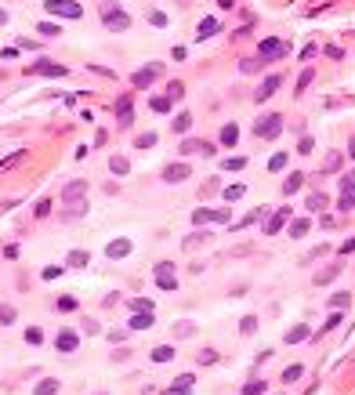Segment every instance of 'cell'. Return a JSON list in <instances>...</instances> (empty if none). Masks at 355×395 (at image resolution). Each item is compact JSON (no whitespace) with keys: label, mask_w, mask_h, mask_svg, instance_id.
Masks as SVG:
<instances>
[{"label":"cell","mask_w":355,"mask_h":395,"mask_svg":"<svg viewBox=\"0 0 355 395\" xmlns=\"http://www.w3.org/2000/svg\"><path fill=\"white\" fill-rule=\"evenodd\" d=\"M160 73H163V65H149V69H138V73L131 76V84H134V87L141 91V87H149V84H152V80H156Z\"/></svg>","instance_id":"ba28073f"},{"label":"cell","mask_w":355,"mask_h":395,"mask_svg":"<svg viewBox=\"0 0 355 395\" xmlns=\"http://www.w3.org/2000/svg\"><path fill=\"white\" fill-rule=\"evenodd\" d=\"M334 275H337V265H334V268H326V272L319 275V283H330V280H334Z\"/></svg>","instance_id":"11a10c76"},{"label":"cell","mask_w":355,"mask_h":395,"mask_svg":"<svg viewBox=\"0 0 355 395\" xmlns=\"http://www.w3.org/2000/svg\"><path fill=\"white\" fill-rule=\"evenodd\" d=\"M55 275H62V265H51V268H44V280H55Z\"/></svg>","instance_id":"f5cc1de1"},{"label":"cell","mask_w":355,"mask_h":395,"mask_svg":"<svg viewBox=\"0 0 355 395\" xmlns=\"http://www.w3.org/2000/svg\"><path fill=\"white\" fill-rule=\"evenodd\" d=\"M29 73H33V76H65L69 69H65V65H58V62L40 58V62H33V65H29Z\"/></svg>","instance_id":"52a82bcc"},{"label":"cell","mask_w":355,"mask_h":395,"mask_svg":"<svg viewBox=\"0 0 355 395\" xmlns=\"http://www.w3.org/2000/svg\"><path fill=\"white\" fill-rule=\"evenodd\" d=\"M188 174H192V167H188V164H171V167L163 171V181H171V185H174V181H185Z\"/></svg>","instance_id":"4fadbf2b"},{"label":"cell","mask_w":355,"mask_h":395,"mask_svg":"<svg viewBox=\"0 0 355 395\" xmlns=\"http://www.w3.org/2000/svg\"><path fill=\"white\" fill-rule=\"evenodd\" d=\"M192 334H196L192 323H181V327H178V337H192Z\"/></svg>","instance_id":"681fc988"},{"label":"cell","mask_w":355,"mask_h":395,"mask_svg":"<svg viewBox=\"0 0 355 395\" xmlns=\"http://www.w3.org/2000/svg\"><path fill=\"white\" fill-rule=\"evenodd\" d=\"M341 192H355V171H348V174L341 178Z\"/></svg>","instance_id":"b9f144b4"},{"label":"cell","mask_w":355,"mask_h":395,"mask_svg":"<svg viewBox=\"0 0 355 395\" xmlns=\"http://www.w3.org/2000/svg\"><path fill=\"white\" fill-rule=\"evenodd\" d=\"M188 127H192V112H178V116H174V131L185 134Z\"/></svg>","instance_id":"cb8c5ba5"},{"label":"cell","mask_w":355,"mask_h":395,"mask_svg":"<svg viewBox=\"0 0 355 395\" xmlns=\"http://www.w3.org/2000/svg\"><path fill=\"white\" fill-rule=\"evenodd\" d=\"M171 105H174V102H171L167 95H163V98H152V109H156V112H171Z\"/></svg>","instance_id":"ab89813d"},{"label":"cell","mask_w":355,"mask_h":395,"mask_svg":"<svg viewBox=\"0 0 355 395\" xmlns=\"http://www.w3.org/2000/svg\"><path fill=\"white\" fill-rule=\"evenodd\" d=\"M44 11L48 15H58V18H80L84 8L76 0H44Z\"/></svg>","instance_id":"6da1fadb"},{"label":"cell","mask_w":355,"mask_h":395,"mask_svg":"<svg viewBox=\"0 0 355 395\" xmlns=\"http://www.w3.org/2000/svg\"><path fill=\"white\" fill-rule=\"evenodd\" d=\"M312 149H315V142H312V138H301V145H297V152H301V156H308Z\"/></svg>","instance_id":"bcb514c9"},{"label":"cell","mask_w":355,"mask_h":395,"mask_svg":"<svg viewBox=\"0 0 355 395\" xmlns=\"http://www.w3.org/2000/svg\"><path fill=\"white\" fill-rule=\"evenodd\" d=\"M152 327V312H134L131 315V330H149Z\"/></svg>","instance_id":"ffe728a7"},{"label":"cell","mask_w":355,"mask_h":395,"mask_svg":"<svg viewBox=\"0 0 355 395\" xmlns=\"http://www.w3.org/2000/svg\"><path fill=\"white\" fill-rule=\"evenodd\" d=\"M15 319H18V312H15L11 305H0V323H4V327H11Z\"/></svg>","instance_id":"83f0119b"},{"label":"cell","mask_w":355,"mask_h":395,"mask_svg":"<svg viewBox=\"0 0 355 395\" xmlns=\"http://www.w3.org/2000/svg\"><path fill=\"white\" fill-rule=\"evenodd\" d=\"M287 51H290V48H287L283 40H261V55H257V58L268 65V62H275V58H283Z\"/></svg>","instance_id":"8992f818"},{"label":"cell","mask_w":355,"mask_h":395,"mask_svg":"<svg viewBox=\"0 0 355 395\" xmlns=\"http://www.w3.org/2000/svg\"><path fill=\"white\" fill-rule=\"evenodd\" d=\"M301 185H304V174H301V171H294V174H290V178L283 181V196H294V192H297Z\"/></svg>","instance_id":"d6986e66"},{"label":"cell","mask_w":355,"mask_h":395,"mask_svg":"<svg viewBox=\"0 0 355 395\" xmlns=\"http://www.w3.org/2000/svg\"><path fill=\"white\" fill-rule=\"evenodd\" d=\"M265 388H268L265 381H250V384L243 388V395H265Z\"/></svg>","instance_id":"74e56055"},{"label":"cell","mask_w":355,"mask_h":395,"mask_svg":"<svg viewBox=\"0 0 355 395\" xmlns=\"http://www.w3.org/2000/svg\"><path fill=\"white\" fill-rule=\"evenodd\" d=\"M192 152H203V156H214L218 149H214L210 142H196V138H185V142H181V156H192Z\"/></svg>","instance_id":"8fae6325"},{"label":"cell","mask_w":355,"mask_h":395,"mask_svg":"<svg viewBox=\"0 0 355 395\" xmlns=\"http://www.w3.org/2000/svg\"><path fill=\"white\" fill-rule=\"evenodd\" d=\"M102 18H105V29H112V33H124V29H131V15H127V11H120V8L105 11Z\"/></svg>","instance_id":"5b68a950"},{"label":"cell","mask_w":355,"mask_h":395,"mask_svg":"<svg viewBox=\"0 0 355 395\" xmlns=\"http://www.w3.org/2000/svg\"><path fill=\"white\" fill-rule=\"evenodd\" d=\"M55 391H58V381H51V377L36 384V395H55Z\"/></svg>","instance_id":"1f68e13d"},{"label":"cell","mask_w":355,"mask_h":395,"mask_svg":"<svg viewBox=\"0 0 355 395\" xmlns=\"http://www.w3.org/2000/svg\"><path fill=\"white\" fill-rule=\"evenodd\" d=\"M134 145H138V149H152V145H156V134H152V131H145V134H138V138H134Z\"/></svg>","instance_id":"836d02e7"},{"label":"cell","mask_w":355,"mask_h":395,"mask_svg":"<svg viewBox=\"0 0 355 395\" xmlns=\"http://www.w3.org/2000/svg\"><path fill=\"white\" fill-rule=\"evenodd\" d=\"M304 232H308V218H294V221H290V236H294V240H301Z\"/></svg>","instance_id":"d4e9b609"},{"label":"cell","mask_w":355,"mask_h":395,"mask_svg":"<svg viewBox=\"0 0 355 395\" xmlns=\"http://www.w3.org/2000/svg\"><path fill=\"white\" fill-rule=\"evenodd\" d=\"M51 211V200H40V203H36V218H44Z\"/></svg>","instance_id":"816d5d0a"},{"label":"cell","mask_w":355,"mask_h":395,"mask_svg":"<svg viewBox=\"0 0 355 395\" xmlns=\"http://www.w3.org/2000/svg\"><path fill=\"white\" fill-rule=\"evenodd\" d=\"M109 171H112V174H127V171H131V164L124 160V156H112V160H109Z\"/></svg>","instance_id":"484cf974"},{"label":"cell","mask_w":355,"mask_h":395,"mask_svg":"<svg viewBox=\"0 0 355 395\" xmlns=\"http://www.w3.org/2000/svg\"><path fill=\"white\" fill-rule=\"evenodd\" d=\"M214 359H218V355H214V352H200V366H210Z\"/></svg>","instance_id":"f907efd6"},{"label":"cell","mask_w":355,"mask_h":395,"mask_svg":"<svg viewBox=\"0 0 355 395\" xmlns=\"http://www.w3.org/2000/svg\"><path fill=\"white\" fill-rule=\"evenodd\" d=\"M87 261H91V254H87V250H69V258H65V265H69V268H84Z\"/></svg>","instance_id":"44dd1931"},{"label":"cell","mask_w":355,"mask_h":395,"mask_svg":"<svg viewBox=\"0 0 355 395\" xmlns=\"http://www.w3.org/2000/svg\"><path fill=\"white\" fill-rule=\"evenodd\" d=\"M287 218H290V207H283L279 214H272V218H268V225H265V232H268V236H275V232L283 228V221H287Z\"/></svg>","instance_id":"e0dca14e"},{"label":"cell","mask_w":355,"mask_h":395,"mask_svg":"<svg viewBox=\"0 0 355 395\" xmlns=\"http://www.w3.org/2000/svg\"><path fill=\"white\" fill-rule=\"evenodd\" d=\"M221 167H225V171H243L247 160H243V156H228V160H221Z\"/></svg>","instance_id":"f1b7e54d"},{"label":"cell","mask_w":355,"mask_h":395,"mask_svg":"<svg viewBox=\"0 0 355 395\" xmlns=\"http://www.w3.org/2000/svg\"><path fill=\"white\" fill-rule=\"evenodd\" d=\"M167 98H171V102H181V98H185V84H178V80H174V84L167 87Z\"/></svg>","instance_id":"d6a6232c"},{"label":"cell","mask_w":355,"mask_h":395,"mask_svg":"<svg viewBox=\"0 0 355 395\" xmlns=\"http://www.w3.org/2000/svg\"><path fill=\"white\" fill-rule=\"evenodd\" d=\"M279 131H283V116H279V112H268V116H261V120L254 124V134H257V138H275Z\"/></svg>","instance_id":"277c9868"},{"label":"cell","mask_w":355,"mask_h":395,"mask_svg":"<svg viewBox=\"0 0 355 395\" xmlns=\"http://www.w3.org/2000/svg\"><path fill=\"white\" fill-rule=\"evenodd\" d=\"M149 22H152V26H167V15H163V11H149Z\"/></svg>","instance_id":"ee69618b"},{"label":"cell","mask_w":355,"mask_h":395,"mask_svg":"<svg viewBox=\"0 0 355 395\" xmlns=\"http://www.w3.org/2000/svg\"><path fill=\"white\" fill-rule=\"evenodd\" d=\"M26 341H29V344H40V341H44V330H40V327H29V330H26Z\"/></svg>","instance_id":"f35d334b"},{"label":"cell","mask_w":355,"mask_h":395,"mask_svg":"<svg viewBox=\"0 0 355 395\" xmlns=\"http://www.w3.org/2000/svg\"><path fill=\"white\" fill-rule=\"evenodd\" d=\"M337 207H341V211L348 214V211L355 207V192H341V203H337Z\"/></svg>","instance_id":"60d3db41"},{"label":"cell","mask_w":355,"mask_h":395,"mask_svg":"<svg viewBox=\"0 0 355 395\" xmlns=\"http://www.w3.org/2000/svg\"><path fill=\"white\" fill-rule=\"evenodd\" d=\"M312 76H315V69H304V73L297 76V91H294V95H304V87L312 84Z\"/></svg>","instance_id":"4dcf8cb0"},{"label":"cell","mask_w":355,"mask_h":395,"mask_svg":"<svg viewBox=\"0 0 355 395\" xmlns=\"http://www.w3.org/2000/svg\"><path fill=\"white\" fill-rule=\"evenodd\" d=\"M105 254H109L112 261H116V258H127V254H131V240H112V243L105 247Z\"/></svg>","instance_id":"5bb4252c"},{"label":"cell","mask_w":355,"mask_h":395,"mask_svg":"<svg viewBox=\"0 0 355 395\" xmlns=\"http://www.w3.org/2000/svg\"><path fill=\"white\" fill-rule=\"evenodd\" d=\"M243 334H254L257 330V319H254V315H247V319H243V327H240Z\"/></svg>","instance_id":"f6af8a7d"},{"label":"cell","mask_w":355,"mask_h":395,"mask_svg":"<svg viewBox=\"0 0 355 395\" xmlns=\"http://www.w3.org/2000/svg\"><path fill=\"white\" fill-rule=\"evenodd\" d=\"M84 196H87V181H69V185L62 189V200L73 207V214L84 211Z\"/></svg>","instance_id":"7a4b0ae2"},{"label":"cell","mask_w":355,"mask_h":395,"mask_svg":"<svg viewBox=\"0 0 355 395\" xmlns=\"http://www.w3.org/2000/svg\"><path fill=\"white\" fill-rule=\"evenodd\" d=\"M235 142H240V127H235V124H225V127H221V145L232 149Z\"/></svg>","instance_id":"7402d4cb"},{"label":"cell","mask_w":355,"mask_h":395,"mask_svg":"<svg viewBox=\"0 0 355 395\" xmlns=\"http://www.w3.org/2000/svg\"><path fill=\"white\" fill-rule=\"evenodd\" d=\"M55 348H58L62 355H69V352H76V348H80V337H76L73 330H58V337H55Z\"/></svg>","instance_id":"9c48e42d"},{"label":"cell","mask_w":355,"mask_h":395,"mask_svg":"<svg viewBox=\"0 0 355 395\" xmlns=\"http://www.w3.org/2000/svg\"><path fill=\"white\" fill-rule=\"evenodd\" d=\"M4 22H8V11H0V26H4Z\"/></svg>","instance_id":"91938a15"},{"label":"cell","mask_w":355,"mask_h":395,"mask_svg":"<svg viewBox=\"0 0 355 395\" xmlns=\"http://www.w3.org/2000/svg\"><path fill=\"white\" fill-rule=\"evenodd\" d=\"M152 280H156V287H160V290H174V287H178V272H174L171 261H160V265L152 268Z\"/></svg>","instance_id":"3957f363"},{"label":"cell","mask_w":355,"mask_h":395,"mask_svg":"<svg viewBox=\"0 0 355 395\" xmlns=\"http://www.w3.org/2000/svg\"><path fill=\"white\" fill-rule=\"evenodd\" d=\"M58 308H62V312H73V308H76V297H58Z\"/></svg>","instance_id":"7dc6e473"},{"label":"cell","mask_w":355,"mask_h":395,"mask_svg":"<svg viewBox=\"0 0 355 395\" xmlns=\"http://www.w3.org/2000/svg\"><path fill=\"white\" fill-rule=\"evenodd\" d=\"M36 33H40V36H58L62 29H58L55 22H40V26H36Z\"/></svg>","instance_id":"e575fe53"},{"label":"cell","mask_w":355,"mask_h":395,"mask_svg":"<svg viewBox=\"0 0 355 395\" xmlns=\"http://www.w3.org/2000/svg\"><path fill=\"white\" fill-rule=\"evenodd\" d=\"M326 203H330V200H326V196H323V192H312V196H308V203H304V207H308V211H315V214H319V211H326Z\"/></svg>","instance_id":"603a6c76"},{"label":"cell","mask_w":355,"mask_h":395,"mask_svg":"<svg viewBox=\"0 0 355 395\" xmlns=\"http://www.w3.org/2000/svg\"><path fill=\"white\" fill-rule=\"evenodd\" d=\"M188 391H192V388H181V384H171V388H167V395H188Z\"/></svg>","instance_id":"db71d44e"},{"label":"cell","mask_w":355,"mask_h":395,"mask_svg":"<svg viewBox=\"0 0 355 395\" xmlns=\"http://www.w3.org/2000/svg\"><path fill=\"white\" fill-rule=\"evenodd\" d=\"M228 218V211H196L192 214V221L196 225H207V221H225Z\"/></svg>","instance_id":"9a60e30c"},{"label":"cell","mask_w":355,"mask_h":395,"mask_svg":"<svg viewBox=\"0 0 355 395\" xmlns=\"http://www.w3.org/2000/svg\"><path fill=\"white\" fill-rule=\"evenodd\" d=\"M221 26H218V18H203L200 26H196V40H207V36H214Z\"/></svg>","instance_id":"2e32d148"},{"label":"cell","mask_w":355,"mask_h":395,"mask_svg":"<svg viewBox=\"0 0 355 395\" xmlns=\"http://www.w3.org/2000/svg\"><path fill=\"white\" fill-rule=\"evenodd\" d=\"M341 160H344V156H341V152H334L330 160H326V171H337V167H341Z\"/></svg>","instance_id":"c3c4849f"},{"label":"cell","mask_w":355,"mask_h":395,"mask_svg":"<svg viewBox=\"0 0 355 395\" xmlns=\"http://www.w3.org/2000/svg\"><path fill=\"white\" fill-rule=\"evenodd\" d=\"M355 250V240H348V243H341V254H351Z\"/></svg>","instance_id":"9f6ffc18"},{"label":"cell","mask_w":355,"mask_h":395,"mask_svg":"<svg viewBox=\"0 0 355 395\" xmlns=\"http://www.w3.org/2000/svg\"><path fill=\"white\" fill-rule=\"evenodd\" d=\"M116 116H120V127H131V120H134V112H131V91L116 102Z\"/></svg>","instance_id":"7c38bea8"},{"label":"cell","mask_w":355,"mask_h":395,"mask_svg":"<svg viewBox=\"0 0 355 395\" xmlns=\"http://www.w3.org/2000/svg\"><path fill=\"white\" fill-rule=\"evenodd\" d=\"M348 156H355V138H351V142H348Z\"/></svg>","instance_id":"680465c9"},{"label":"cell","mask_w":355,"mask_h":395,"mask_svg":"<svg viewBox=\"0 0 355 395\" xmlns=\"http://www.w3.org/2000/svg\"><path fill=\"white\" fill-rule=\"evenodd\" d=\"M243 192H247V185H228V189H225V200L232 203V200H240Z\"/></svg>","instance_id":"d590c367"},{"label":"cell","mask_w":355,"mask_h":395,"mask_svg":"<svg viewBox=\"0 0 355 395\" xmlns=\"http://www.w3.org/2000/svg\"><path fill=\"white\" fill-rule=\"evenodd\" d=\"M344 305H348V294H334V297H330V308H334V312H341Z\"/></svg>","instance_id":"7bdbcfd3"},{"label":"cell","mask_w":355,"mask_h":395,"mask_svg":"<svg viewBox=\"0 0 355 395\" xmlns=\"http://www.w3.org/2000/svg\"><path fill=\"white\" fill-rule=\"evenodd\" d=\"M287 160H290V152H275L272 160H268V171H283V167H287Z\"/></svg>","instance_id":"4316f807"},{"label":"cell","mask_w":355,"mask_h":395,"mask_svg":"<svg viewBox=\"0 0 355 395\" xmlns=\"http://www.w3.org/2000/svg\"><path fill=\"white\" fill-rule=\"evenodd\" d=\"M301 374H304V366H297V363H294V366H287V370H283V381L290 384V381H297Z\"/></svg>","instance_id":"8d00e7d4"},{"label":"cell","mask_w":355,"mask_h":395,"mask_svg":"<svg viewBox=\"0 0 355 395\" xmlns=\"http://www.w3.org/2000/svg\"><path fill=\"white\" fill-rule=\"evenodd\" d=\"M218 8H225V11H232V8H235V0H218Z\"/></svg>","instance_id":"6f0895ef"},{"label":"cell","mask_w":355,"mask_h":395,"mask_svg":"<svg viewBox=\"0 0 355 395\" xmlns=\"http://www.w3.org/2000/svg\"><path fill=\"white\" fill-rule=\"evenodd\" d=\"M304 337H308V327H304V323L294 327V330H287V341H290V344H297V341H304Z\"/></svg>","instance_id":"f546056e"},{"label":"cell","mask_w":355,"mask_h":395,"mask_svg":"<svg viewBox=\"0 0 355 395\" xmlns=\"http://www.w3.org/2000/svg\"><path fill=\"white\" fill-rule=\"evenodd\" d=\"M98 395H105V391H98Z\"/></svg>","instance_id":"94428289"},{"label":"cell","mask_w":355,"mask_h":395,"mask_svg":"<svg viewBox=\"0 0 355 395\" xmlns=\"http://www.w3.org/2000/svg\"><path fill=\"white\" fill-rule=\"evenodd\" d=\"M174 344H160V348H152V363H171L174 359Z\"/></svg>","instance_id":"ac0fdd59"},{"label":"cell","mask_w":355,"mask_h":395,"mask_svg":"<svg viewBox=\"0 0 355 395\" xmlns=\"http://www.w3.org/2000/svg\"><path fill=\"white\" fill-rule=\"evenodd\" d=\"M279 84H283V76H275V73H272V76H265V84L254 91V98H257V102H268L275 91H279Z\"/></svg>","instance_id":"30bf717a"}]
</instances>
